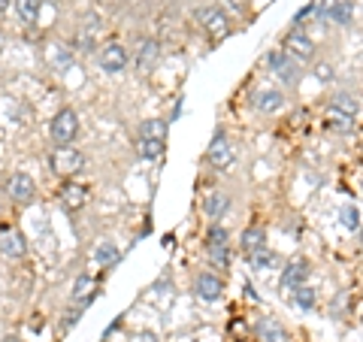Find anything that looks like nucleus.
Segmentation results:
<instances>
[{"mask_svg":"<svg viewBox=\"0 0 363 342\" xmlns=\"http://www.w3.org/2000/svg\"><path fill=\"white\" fill-rule=\"evenodd\" d=\"M330 109L342 112V116H348V118H354V116H357V100L351 97V94H336V97H333V106H330Z\"/></svg>","mask_w":363,"mask_h":342,"instance_id":"nucleus-20","label":"nucleus"},{"mask_svg":"<svg viewBox=\"0 0 363 342\" xmlns=\"http://www.w3.org/2000/svg\"><path fill=\"white\" fill-rule=\"evenodd\" d=\"M360 246H363V231H360Z\"/></svg>","mask_w":363,"mask_h":342,"instance_id":"nucleus-33","label":"nucleus"},{"mask_svg":"<svg viewBox=\"0 0 363 342\" xmlns=\"http://www.w3.org/2000/svg\"><path fill=\"white\" fill-rule=\"evenodd\" d=\"M85 200H88V188L85 185H79V182H67V185L61 188V206L64 209H82L85 206Z\"/></svg>","mask_w":363,"mask_h":342,"instance_id":"nucleus-12","label":"nucleus"},{"mask_svg":"<svg viewBox=\"0 0 363 342\" xmlns=\"http://www.w3.org/2000/svg\"><path fill=\"white\" fill-rule=\"evenodd\" d=\"M91 288H94V276H79L76 285H73V300H76V303H85L88 294H91Z\"/></svg>","mask_w":363,"mask_h":342,"instance_id":"nucleus-21","label":"nucleus"},{"mask_svg":"<svg viewBox=\"0 0 363 342\" xmlns=\"http://www.w3.org/2000/svg\"><path fill=\"white\" fill-rule=\"evenodd\" d=\"M197 21L203 25V33H206L209 40H221L227 31H230V21H227V16L221 13L218 6H206L197 13Z\"/></svg>","mask_w":363,"mask_h":342,"instance_id":"nucleus-4","label":"nucleus"},{"mask_svg":"<svg viewBox=\"0 0 363 342\" xmlns=\"http://www.w3.org/2000/svg\"><path fill=\"white\" fill-rule=\"evenodd\" d=\"M315 76L321 79V82H330V79H333V67H330V64H321V67H315Z\"/></svg>","mask_w":363,"mask_h":342,"instance_id":"nucleus-30","label":"nucleus"},{"mask_svg":"<svg viewBox=\"0 0 363 342\" xmlns=\"http://www.w3.org/2000/svg\"><path fill=\"white\" fill-rule=\"evenodd\" d=\"M140 155L155 161V158L164 155V140H140Z\"/></svg>","mask_w":363,"mask_h":342,"instance_id":"nucleus-25","label":"nucleus"},{"mask_svg":"<svg viewBox=\"0 0 363 342\" xmlns=\"http://www.w3.org/2000/svg\"><path fill=\"white\" fill-rule=\"evenodd\" d=\"M330 16L333 21H339V25H348L351 21V4H336V6H330Z\"/></svg>","mask_w":363,"mask_h":342,"instance_id":"nucleus-29","label":"nucleus"},{"mask_svg":"<svg viewBox=\"0 0 363 342\" xmlns=\"http://www.w3.org/2000/svg\"><path fill=\"white\" fill-rule=\"evenodd\" d=\"M82 161H85V158H82V152H79V149L61 145V149L52 155V170H55V173H61V176H73V173H79Z\"/></svg>","mask_w":363,"mask_h":342,"instance_id":"nucleus-8","label":"nucleus"},{"mask_svg":"<svg viewBox=\"0 0 363 342\" xmlns=\"http://www.w3.org/2000/svg\"><path fill=\"white\" fill-rule=\"evenodd\" d=\"M227 206H230V197H227L224 191H212L203 197V212H206L209 219H221L227 212Z\"/></svg>","mask_w":363,"mask_h":342,"instance_id":"nucleus-15","label":"nucleus"},{"mask_svg":"<svg viewBox=\"0 0 363 342\" xmlns=\"http://www.w3.org/2000/svg\"><path fill=\"white\" fill-rule=\"evenodd\" d=\"M49 133H52V140L58 143V145H67V143H70L73 136L79 133V118H76V112H73V109H61L58 116L52 118Z\"/></svg>","mask_w":363,"mask_h":342,"instance_id":"nucleus-3","label":"nucleus"},{"mask_svg":"<svg viewBox=\"0 0 363 342\" xmlns=\"http://www.w3.org/2000/svg\"><path fill=\"white\" fill-rule=\"evenodd\" d=\"M97 61H100V70L104 73H121L124 67H128V49L118 45V43H109V45L100 49Z\"/></svg>","mask_w":363,"mask_h":342,"instance_id":"nucleus-7","label":"nucleus"},{"mask_svg":"<svg viewBox=\"0 0 363 342\" xmlns=\"http://www.w3.org/2000/svg\"><path fill=\"white\" fill-rule=\"evenodd\" d=\"M94 258H97V264H116V260H118V248L116 246H112V243H100L97 246V252H94Z\"/></svg>","mask_w":363,"mask_h":342,"instance_id":"nucleus-24","label":"nucleus"},{"mask_svg":"<svg viewBox=\"0 0 363 342\" xmlns=\"http://www.w3.org/2000/svg\"><path fill=\"white\" fill-rule=\"evenodd\" d=\"M9 6V0H0V13H4V9Z\"/></svg>","mask_w":363,"mask_h":342,"instance_id":"nucleus-32","label":"nucleus"},{"mask_svg":"<svg viewBox=\"0 0 363 342\" xmlns=\"http://www.w3.org/2000/svg\"><path fill=\"white\" fill-rule=\"evenodd\" d=\"M306 279H309V264H306L303 258H294L291 264L285 267V272H281V288L297 291V288L306 285Z\"/></svg>","mask_w":363,"mask_h":342,"instance_id":"nucleus-11","label":"nucleus"},{"mask_svg":"<svg viewBox=\"0 0 363 342\" xmlns=\"http://www.w3.org/2000/svg\"><path fill=\"white\" fill-rule=\"evenodd\" d=\"M194 294L200 300H206V303H215L224 294V282L218 276H212V272H200L197 282H194Z\"/></svg>","mask_w":363,"mask_h":342,"instance_id":"nucleus-10","label":"nucleus"},{"mask_svg":"<svg viewBox=\"0 0 363 342\" xmlns=\"http://www.w3.org/2000/svg\"><path fill=\"white\" fill-rule=\"evenodd\" d=\"M206 158H209V164L215 167V170H227L233 164V145H230V140H227L224 133H215L212 136V143H209V149H206Z\"/></svg>","mask_w":363,"mask_h":342,"instance_id":"nucleus-6","label":"nucleus"},{"mask_svg":"<svg viewBox=\"0 0 363 342\" xmlns=\"http://www.w3.org/2000/svg\"><path fill=\"white\" fill-rule=\"evenodd\" d=\"M164 136H167V124L164 121L152 118V121L143 124V140H164Z\"/></svg>","mask_w":363,"mask_h":342,"instance_id":"nucleus-23","label":"nucleus"},{"mask_svg":"<svg viewBox=\"0 0 363 342\" xmlns=\"http://www.w3.org/2000/svg\"><path fill=\"white\" fill-rule=\"evenodd\" d=\"M324 128H330V131H336V133H351V118L348 116H342V112H336V109H330L324 116Z\"/></svg>","mask_w":363,"mask_h":342,"instance_id":"nucleus-18","label":"nucleus"},{"mask_svg":"<svg viewBox=\"0 0 363 342\" xmlns=\"http://www.w3.org/2000/svg\"><path fill=\"white\" fill-rule=\"evenodd\" d=\"M16 9L25 21H37L40 16V0H16Z\"/></svg>","mask_w":363,"mask_h":342,"instance_id":"nucleus-22","label":"nucleus"},{"mask_svg":"<svg viewBox=\"0 0 363 342\" xmlns=\"http://www.w3.org/2000/svg\"><path fill=\"white\" fill-rule=\"evenodd\" d=\"M248 258H252V267L255 270H267V267H272V264H276V255H272L269 252V248H260V252H255V255H248Z\"/></svg>","mask_w":363,"mask_h":342,"instance_id":"nucleus-27","label":"nucleus"},{"mask_svg":"<svg viewBox=\"0 0 363 342\" xmlns=\"http://www.w3.org/2000/svg\"><path fill=\"white\" fill-rule=\"evenodd\" d=\"M0 342H21V339H18V336H4Z\"/></svg>","mask_w":363,"mask_h":342,"instance_id":"nucleus-31","label":"nucleus"},{"mask_svg":"<svg viewBox=\"0 0 363 342\" xmlns=\"http://www.w3.org/2000/svg\"><path fill=\"white\" fill-rule=\"evenodd\" d=\"M242 248L248 255H255L260 252V248H267V233H264V227H245V233H242Z\"/></svg>","mask_w":363,"mask_h":342,"instance_id":"nucleus-16","label":"nucleus"},{"mask_svg":"<svg viewBox=\"0 0 363 342\" xmlns=\"http://www.w3.org/2000/svg\"><path fill=\"white\" fill-rule=\"evenodd\" d=\"M281 52H288L297 64H309L315 58V43L306 37L303 31H291L285 37V43H281Z\"/></svg>","mask_w":363,"mask_h":342,"instance_id":"nucleus-2","label":"nucleus"},{"mask_svg":"<svg viewBox=\"0 0 363 342\" xmlns=\"http://www.w3.org/2000/svg\"><path fill=\"white\" fill-rule=\"evenodd\" d=\"M155 61H157V43H155V40H145L143 49H140V58H136V64H140L143 70H152Z\"/></svg>","mask_w":363,"mask_h":342,"instance_id":"nucleus-19","label":"nucleus"},{"mask_svg":"<svg viewBox=\"0 0 363 342\" xmlns=\"http://www.w3.org/2000/svg\"><path fill=\"white\" fill-rule=\"evenodd\" d=\"M339 219H342L345 231H360V212H357V206H342Z\"/></svg>","mask_w":363,"mask_h":342,"instance_id":"nucleus-26","label":"nucleus"},{"mask_svg":"<svg viewBox=\"0 0 363 342\" xmlns=\"http://www.w3.org/2000/svg\"><path fill=\"white\" fill-rule=\"evenodd\" d=\"M206 246H209V260L215 267H230V236H227L224 227H209V236H206Z\"/></svg>","mask_w":363,"mask_h":342,"instance_id":"nucleus-1","label":"nucleus"},{"mask_svg":"<svg viewBox=\"0 0 363 342\" xmlns=\"http://www.w3.org/2000/svg\"><path fill=\"white\" fill-rule=\"evenodd\" d=\"M6 194L16 203H30L33 197H37V185H33V179L28 173H16L13 179L6 182Z\"/></svg>","mask_w":363,"mask_h":342,"instance_id":"nucleus-9","label":"nucleus"},{"mask_svg":"<svg viewBox=\"0 0 363 342\" xmlns=\"http://www.w3.org/2000/svg\"><path fill=\"white\" fill-rule=\"evenodd\" d=\"M0 252L6 258H21L25 255V236L18 231H4L0 233Z\"/></svg>","mask_w":363,"mask_h":342,"instance_id":"nucleus-14","label":"nucleus"},{"mask_svg":"<svg viewBox=\"0 0 363 342\" xmlns=\"http://www.w3.org/2000/svg\"><path fill=\"white\" fill-rule=\"evenodd\" d=\"M255 330H257L260 342H281V339H285V330H281L276 321H272V318H260Z\"/></svg>","mask_w":363,"mask_h":342,"instance_id":"nucleus-17","label":"nucleus"},{"mask_svg":"<svg viewBox=\"0 0 363 342\" xmlns=\"http://www.w3.org/2000/svg\"><path fill=\"white\" fill-rule=\"evenodd\" d=\"M267 64L272 67V73H276L285 85H297V79H300V64L294 61L288 52H269Z\"/></svg>","mask_w":363,"mask_h":342,"instance_id":"nucleus-5","label":"nucleus"},{"mask_svg":"<svg viewBox=\"0 0 363 342\" xmlns=\"http://www.w3.org/2000/svg\"><path fill=\"white\" fill-rule=\"evenodd\" d=\"M294 303H297L300 309H312L315 306V291L303 285V288H297V294H294Z\"/></svg>","mask_w":363,"mask_h":342,"instance_id":"nucleus-28","label":"nucleus"},{"mask_svg":"<svg viewBox=\"0 0 363 342\" xmlns=\"http://www.w3.org/2000/svg\"><path fill=\"white\" fill-rule=\"evenodd\" d=\"M255 106L260 112H267V116H272V112H279L281 106H285V94H281L279 88H264L255 94Z\"/></svg>","mask_w":363,"mask_h":342,"instance_id":"nucleus-13","label":"nucleus"}]
</instances>
